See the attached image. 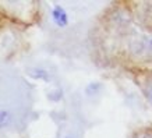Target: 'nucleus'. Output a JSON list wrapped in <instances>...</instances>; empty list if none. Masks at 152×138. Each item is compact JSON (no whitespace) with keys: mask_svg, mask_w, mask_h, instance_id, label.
<instances>
[{"mask_svg":"<svg viewBox=\"0 0 152 138\" xmlns=\"http://www.w3.org/2000/svg\"><path fill=\"white\" fill-rule=\"evenodd\" d=\"M52 15H53V20L56 21V24H59V25H66L67 24V14L61 7H56L53 10Z\"/></svg>","mask_w":152,"mask_h":138,"instance_id":"1","label":"nucleus"},{"mask_svg":"<svg viewBox=\"0 0 152 138\" xmlns=\"http://www.w3.org/2000/svg\"><path fill=\"white\" fill-rule=\"evenodd\" d=\"M140 50H141L142 55L152 57V39H147V41L141 42L140 43Z\"/></svg>","mask_w":152,"mask_h":138,"instance_id":"2","label":"nucleus"},{"mask_svg":"<svg viewBox=\"0 0 152 138\" xmlns=\"http://www.w3.org/2000/svg\"><path fill=\"white\" fill-rule=\"evenodd\" d=\"M11 123V115L9 110H0V129H4Z\"/></svg>","mask_w":152,"mask_h":138,"instance_id":"3","label":"nucleus"},{"mask_svg":"<svg viewBox=\"0 0 152 138\" xmlns=\"http://www.w3.org/2000/svg\"><path fill=\"white\" fill-rule=\"evenodd\" d=\"M135 138H152V134H151V133L138 134V135H135Z\"/></svg>","mask_w":152,"mask_h":138,"instance_id":"4","label":"nucleus"}]
</instances>
